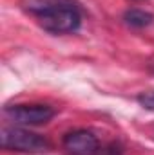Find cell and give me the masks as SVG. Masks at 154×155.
<instances>
[{
  "mask_svg": "<svg viewBox=\"0 0 154 155\" xmlns=\"http://www.w3.org/2000/svg\"><path fill=\"white\" fill-rule=\"evenodd\" d=\"M5 116L15 124L37 126L51 121L54 116V110L47 105H15L5 108Z\"/></svg>",
  "mask_w": 154,
  "mask_h": 155,
  "instance_id": "3957f363",
  "label": "cell"
},
{
  "mask_svg": "<svg viewBox=\"0 0 154 155\" xmlns=\"http://www.w3.org/2000/svg\"><path fill=\"white\" fill-rule=\"evenodd\" d=\"M0 143L4 150H16L27 153H40L49 148V141L44 135L18 126H4L0 132Z\"/></svg>",
  "mask_w": 154,
  "mask_h": 155,
  "instance_id": "7a4b0ae2",
  "label": "cell"
},
{
  "mask_svg": "<svg viewBox=\"0 0 154 155\" xmlns=\"http://www.w3.org/2000/svg\"><path fill=\"white\" fill-rule=\"evenodd\" d=\"M138 103L147 108V110H154V90H149V92H142L138 96Z\"/></svg>",
  "mask_w": 154,
  "mask_h": 155,
  "instance_id": "8992f818",
  "label": "cell"
},
{
  "mask_svg": "<svg viewBox=\"0 0 154 155\" xmlns=\"http://www.w3.org/2000/svg\"><path fill=\"white\" fill-rule=\"evenodd\" d=\"M22 7L35 15L40 25L53 35L78 31L82 24L80 9L73 0H20Z\"/></svg>",
  "mask_w": 154,
  "mask_h": 155,
  "instance_id": "6da1fadb",
  "label": "cell"
},
{
  "mask_svg": "<svg viewBox=\"0 0 154 155\" xmlns=\"http://www.w3.org/2000/svg\"><path fill=\"white\" fill-rule=\"evenodd\" d=\"M64 150L69 155H98L100 144L93 132L73 130L64 137Z\"/></svg>",
  "mask_w": 154,
  "mask_h": 155,
  "instance_id": "277c9868",
  "label": "cell"
},
{
  "mask_svg": "<svg viewBox=\"0 0 154 155\" xmlns=\"http://www.w3.org/2000/svg\"><path fill=\"white\" fill-rule=\"evenodd\" d=\"M123 20L131 27H147V25L152 24L154 16L151 13L143 11V9H129V11H125Z\"/></svg>",
  "mask_w": 154,
  "mask_h": 155,
  "instance_id": "5b68a950",
  "label": "cell"
}]
</instances>
